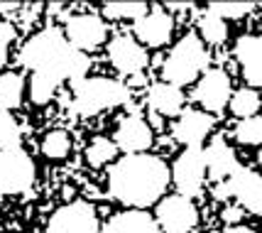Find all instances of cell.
Returning <instances> with one entry per match:
<instances>
[{"label":"cell","mask_w":262,"mask_h":233,"mask_svg":"<svg viewBox=\"0 0 262 233\" xmlns=\"http://www.w3.org/2000/svg\"><path fill=\"white\" fill-rule=\"evenodd\" d=\"M47 233H98V219L86 201L67 204L49 219Z\"/></svg>","instance_id":"8"},{"label":"cell","mask_w":262,"mask_h":233,"mask_svg":"<svg viewBox=\"0 0 262 233\" xmlns=\"http://www.w3.org/2000/svg\"><path fill=\"white\" fill-rule=\"evenodd\" d=\"M223 233H252L250 228H245V226H230V228H226Z\"/></svg>","instance_id":"31"},{"label":"cell","mask_w":262,"mask_h":233,"mask_svg":"<svg viewBox=\"0 0 262 233\" xmlns=\"http://www.w3.org/2000/svg\"><path fill=\"white\" fill-rule=\"evenodd\" d=\"M260 103L262 101L255 89H240V91H235L233 98H230V111L245 120V118H252L260 111Z\"/></svg>","instance_id":"21"},{"label":"cell","mask_w":262,"mask_h":233,"mask_svg":"<svg viewBox=\"0 0 262 233\" xmlns=\"http://www.w3.org/2000/svg\"><path fill=\"white\" fill-rule=\"evenodd\" d=\"M162 233H189L199 221V211L191 204V199L182 197H167L157 206V219Z\"/></svg>","instance_id":"7"},{"label":"cell","mask_w":262,"mask_h":233,"mask_svg":"<svg viewBox=\"0 0 262 233\" xmlns=\"http://www.w3.org/2000/svg\"><path fill=\"white\" fill-rule=\"evenodd\" d=\"M17 3H0V10H17Z\"/></svg>","instance_id":"33"},{"label":"cell","mask_w":262,"mask_h":233,"mask_svg":"<svg viewBox=\"0 0 262 233\" xmlns=\"http://www.w3.org/2000/svg\"><path fill=\"white\" fill-rule=\"evenodd\" d=\"M15 147H20V128H17L15 118L0 111V152L15 150Z\"/></svg>","instance_id":"24"},{"label":"cell","mask_w":262,"mask_h":233,"mask_svg":"<svg viewBox=\"0 0 262 233\" xmlns=\"http://www.w3.org/2000/svg\"><path fill=\"white\" fill-rule=\"evenodd\" d=\"M125 101L127 86L113 79H81L74 83V111L79 116H96Z\"/></svg>","instance_id":"4"},{"label":"cell","mask_w":262,"mask_h":233,"mask_svg":"<svg viewBox=\"0 0 262 233\" xmlns=\"http://www.w3.org/2000/svg\"><path fill=\"white\" fill-rule=\"evenodd\" d=\"M211 125H213V120L204 111H184L174 125V135L186 147H199L206 135L211 133Z\"/></svg>","instance_id":"16"},{"label":"cell","mask_w":262,"mask_h":233,"mask_svg":"<svg viewBox=\"0 0 262 233\" xmlns=\"http://www.w3.org/2000/svg\"><path fill=\"white\" fill-rule=\"evenodd\" d=\"M199 32L208 45H221L226 42V35H228V27H226V20H221L213 12H206L199 23Z\"/></svg>","instance_id":"22"},{"label":"cell","mask_w":262,"mask_h":233,"mask_svg":"<svg viewBox=\"0 0 262 233\" xmlns=\"http://www.w3.org/2000/svg\"><path fill=\"white\" fill-rule=\"evenodd\" d=\"M25 79L20 74H3L0 76V111H12L23 103Z\"/></svg>","instance_id":"20"},{"label":"cell","mask_w":262,"mask_h":233,"mask_svg":"<svg viewBox=\"0 0 262 233\" xmlns=\"http://www.w3.org/2000/svg\"><path fill=\"white\" fill-rule=\"evenodd\" d=\"M103 15L113 17V20H140L147 15V5L145 3H108L103 5Z\"/></svg>","instance_id":"23"},{"label":"cell","mask_w":262,"mask_h":233,"mask_svg":"<svg viewBox=\"0 0 262 233\" xmlns=\"http://www.w3.org/2000/svg\"><path fill=\"white\" fill-rule=\"evenodd\" d=\"M152 145V130L140 116H127L115 130V147L127 155H140Z\"/></svg>","instance_id":"12"},{"label":"cell","mask_w":262,"mask_h":233,"mask_svg":"<svg viewBox=\"0 0 262 233\" xmlns=\"http://www.w3.org/2000/svg\"><path fill=\"white\" fill-rule=\"evenodd\" d=\"M108 57H111L113 67L120 71V74H135L137 76L140 71L147 67V52L127 35L115 37L113 42H111Z\"/></svg>","instance_id":"11"},{"label":"cell","mask_w":262,"mask_h":233,"mask_svg":"<svg viewBox=\"0 0 262 233\" xmlns=\"http://www.w3.org/2000/svg\"><path fill=\"white\" fill-rule=\"evenodd\" d=\"M235 138L245 145H262V118L252 116L240 120L238 128H235Z\"/></svg>","instance_id":"27"},{"label":"cell","mask_w":262,"mask_h":233,"mask_svg":"<svg viewBox=\"0 0 262 233\" xmlns=\"http://www.w3.org/2000/svg\"><path fill=\"white\" fill-rule=\"evenodd\" d=\"M194 98L204 105L206 111H213V113L223 111L226 103L230 101V81L226 76V71L221 69L206 71V76L196 86Z\"/></svg>","instance_id":"10"},{"label":"cell","mask_w":262,"mask_h":233,"mask_svg":"<svg viewBox=\"0 0 262 233\" xmlns=\"http://www.w3.org/2000/svg\"><path fill=\"white\" fill-rule=\"evenodd\" d=\"M171 27H174V23L167 12L152 10L135 23V35L140 42H145L149 47H162L169 39Z\"/></svg>","instance_id":"17"},{"label":"cell","mask_w":262,"mask_h":233,"mask_svg":"<svg viewBox=\"0 0 262 233\" xmlns=\"http://www.w3.org/2000/svg\"><path fill=\"white\" fill-rule=\"evenodd\" d=\"M169 170L160 157L152 155H127L113 164L108 186L120 204L133 209H145L167 192Z\"/></svg>","instance_id":"2"},{"label":"cell","mask_w":262,"mask_h":233,"mask_svg":"<svg viewBox=\"0 0 262 233\" xmlns=\"http://www.w3.org/2000/svg\"><path fill=\"white\" fill-rule=\"evenodd\" d=\"M20 61L25 69L32 71L30 93H32V101L39 105L47 103L67 79H71L74 83L81 81L91 67L89 57L69 45L67 35L57 27H47L42 32H37L23 47Z\"/></svg>","instance_id":"1"},{"label":"cell","mask_w":262,"mask_h":233,"mask_svg":"<svg viewBox=\"0 0 262 233\" xmlns=\"http://www.w3.org/2000/svg\"><path fill=\"white\" fill-rule=\"evenodd\" d=\"M252 3H211L208 5V12H213V15H218L221 20H226V17H230V20H240V17H245L248 12H252Z\"/></svg>","instance_id":"28"},{"label":"cell","mask_w":262,"mask_h":233,"mask_svg":"<svg viewBox=\"0 0 262 233\" xmlns=\"http://www.w3.org/2000/svg\"><path fill=\"white\" fill-rule=\"evenodd\" d=\"M105 233H162L160 223L142 211H123L105 226Z\"/></svg>","instance_id":"18"},{"label":"cell","mask_w":262,"mask_h":233,"mask_svg":"<svg viewBox=\"0 0 262 233\" xmlns=\"http://www.w3.org/2000/svg\"><path fill=\"white\" fill-rule=\"evenodd\" d=\"M243 76L250 86H262V37H240L235 45Z\"/></svg>","instance_id":"15"},{"label":"cell","mask_w":262,"mask_h":233,"mask_svg":"<svg viewBox=\"0 0 262 233\" xmlns=\"http://www.w3.org/2000/svg\"><path fill=\"white\" fill-rule=\"evenodd\" d=\"M174 184L186 199L201 194L206 182V152L204 147H186L174 162Z\"/></svg>","instance_id":"6"},{"label":"cell","mask_w":262,"mask_h":233,"mask_svg":"<svg viewBox=\"0 0 262 233\" xmlns=\"http://www.w3.org/2000/svg\"><path fill=\"white\" fill-rule=\"evenodd\" d=\"M149 108L157 116H177L184 108V93L182 89L171 83H157L149 91Z\"/></svg>","instance_id":"19"},{"label":"cell","mask_w":262,"mask_h":233,"mask_svg":"<svg viewBox=\"0 0 262 233\" xmlns=\"http://www.w3.org/2000/svg\"><path fill=\"white\" fill-rule=\"evenodd\" d=\"M171 10H186V8H194L191 3H169Z\"/></svg>","instance_id":"32"},{"label":"cell","mask_w":262,"mask_h":233,"mask_svg":"<svg viewBox=\"0 0 262 233\" xmlns=\"http://www.w3.org/2000/svg\"><path fill=\"white\" fill-rule=\"evenodd\" d=\"M228 182L233 197H238V201L250 214L262 216V177L257 172H252V170L238 167V172L230 177Z\"/></svg>","instance_id":"13"},{"label":"cell","mask_w":262,"mask_h":233,"mask_svg":"<svg viewBox=\"0 0 262 233\" xmlns=\"http://www.w3.org/2000/svg\"><path fill=\"white\" fill-rule=\"evenodd\" d=\"M64 35H67L71 47H76L79 52H89V49H96V47L103 45L105 23L96 15H76L67 23Z\"/></svg>","instance_id":"9"},{"label":"cell","mask_w":262,"mask_h":233,"mask_svg":"<svg viewBox=\"0 0 262 233\" xmlns=\"http://www.w3.org/2000/svg\"><path fill=\"white\" fill-rule=\"evenodd\" d=\"M257 160H260V164H262V150H260V155H257Z\"/></svg>","instance_id":"34"},{"label":"cell","mask_w":262,"mask_h":233,"mask_svg":"<svg viewBox=\"0 0 262 233\" xmlns=\"http://www.w3.org/2000/svg\"><path fill=\"white\" fill-rule=\"evenodd\" d=\"M221 216H223V221L226 223H238L240 219H243V211H240L238 206H230V209H226Z\"/></svg>","instance_id":"30"},{"label":"cell","mask_w":262,"mask_h":233,"mask_svg":"<svg viewBox=\"0 0 262 233\" xmlns=\"http://www.w3.org/2000/svg\"><path fill=\"white\" fill-rule=\"evenodd\" d=\"M206 49L201 45V39L194 35H186L182 37L174 49H171L164 64H162V76L164 81L171 83V86H184V83H191L206 69Z\"/></svg>","instance_id":"3"},{"label":"cell","mask_w":262,"mask_h":233,"mask_svg":"<svg viewBox=\"0 0 262 233\" xmlns=\"http://www.w3.org/2000/svg\"><path fill=\"white\" fill-rule=\"evenodd\" d=\"M12 39H15V30H12V25L0 23V67L8 61V47H10Z\"/></svg>","instance_id":"29"},{"label":"cell","mask_w":262,"mask_h":233,"mask_svg":"<svg viewBox=\"0 0 262 233\" xmlns=\"http://www.w3.org/2000/svg\"><path fill=\"white\" fill-rule=\"evenodd\" d=\"M115 142H111L108 138H98L93 140L91 145H89V150H86V160H89V164L91 167H101V164H105L108 160H113L115 155Z\"/></svg>","instance_id":"26"},{"label":"cell","mask_w":262,"mask_h":233,"mask_svg":"<svg viewBox=\"0 0 262 233\" xmlns=\"http://www.w3.org/2000/svg\"><path fill=\"white\" fill-rule=\"evenodd\" d=\"M206 175L211 177L213 182H226L238 172V160L228 145L223 142V138H216L211 142V147H206Z\"/></svg>","instance_id":"14"},{"label":"cell","mask_w":262,"mask_h":233,"mask_svg":"<svg viewBox=\"0 0 262 233\" xmlns=\"http://www.w3.org/2000/svg\"><path fill=\"white\" fill-rule=\"evenodd\" d=\"M42 152L49 160H61L69 155V135L64 130H52L47 133L45 142H42Z\"/></svg>","instance_id":"25"},{"label":"cell","mask_w":262,"mask_h":233,"mask_svg":"<svg viewBox=\"0 0 262 233\" xmlns=\"http://www.w3.org/2000/svg\"><path fill=\"white\" fill-rule=\"evenodd\" d=\"M34 182V164L30 155L20 147L0 152V192L20 194L27 192Z\"/></svg>","instance_id":"5"}]
</instances>
